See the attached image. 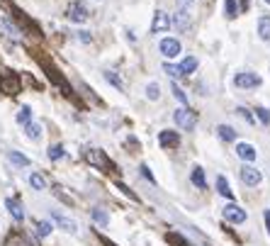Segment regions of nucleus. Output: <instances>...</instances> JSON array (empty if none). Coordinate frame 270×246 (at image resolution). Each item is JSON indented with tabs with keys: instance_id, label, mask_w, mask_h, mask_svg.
Segmentation results:
<instances>
[{
	"instance_id": "15",
	"label": "nucleus",
	"mask_w": 270,
	"mask_h": 246,
	"mask_svg": "<svg viewBox=\"0 0 270 246\" xmlns=\"http://www.w3.org/2000/svg\"><path fill=\"white\" fill-rule=\"evenodd\" d=\"M54 222L61 227V229H66V232H76V222L73 220H68V217H64V214H58V212H54Z\"/></svg>"
},
{
	"instance_id": "5",
	"label": "nucleus",
	"mask_w": 270,
	"mask_h": 246,
	"mask_svg": "<svg viewBox=\"0 0 270 246\" xmlns=\"http://www.w3.org/2000/svg\"><path fill=\"white\" fill-rule=\"evenodd\" d=\"M222 214H224L226 222H231V224H244V222H246V212H244L238 205H234V202H229Z\"/></svg>"
},
{
	"instance_id": "37",
	"label": "nucleus",
	"mask_w": 270,
	"mask_h": 246,
	"mask_svg": "<svg viewBox=\"0 0 270 246\" xmlns=\"http://www.w3.org/2000/svg\"><path fill=\"white\" fill-rule=\"evenodd\" d=\"M78 37H80V42H85V44H88V42H93V37H90V34L85 32V30H80Z\"/></svg>"
},
{
	"instance_id": "24",
	"label": "nucleus",
	"mask_w": 270,
	"mask_h": 246,
	"mask_svg": "<svg viewBox=\"0 0 270 246\" xmlns=\"http://www.w3.org/2000/svg\"><path fill=\"white\" fill-rule=\"evenodd\" d=\"M29 185H32L34 190H44L46 188L44 176H42V173H32V176H29Z\"/></svg>"
},
{
	"instance_id": "21",
	"label": "nucleus",
	"mask_w": 270,
	"mask_h": 246,
	"mask_svg": "<svg viewBox=\"0 0 270 246\" xmlns=\"http://www.w3.org/2000/svg\"><path fill=\"white\" fill-rule=\"evenodd\" d=\"M8 158H10L15 166H20V168H24V166H29V158L24 156V154H20V151H10L8 154Z\"/></svg>"
},
{
	"instance_id": "22",
	"label": "nucleus",
	"mask_w": 270,
	"mask_h": 246,
	"mask_svg": "<svg viewBox=\"0 0 270 246\" xmlns=\"http://www.w3.org/2000/svg\"><path fill=\"white\" fill-rule=\"evenodd\" d=\"M190 180L192 183H195V185H197V188H207V180H204V171L200 166L195 168V171H192V176H190Z\"/></svg>"
},
{
	"instance_id": "1",
	"label": "nucleus",
	"mask_w": 270,
	"mask_h": 246,
	"mask_svg": "<svg viewBox=\"0 0 270 246\" xmlns=\"http://www.w3.org/2000/svg\"><path fill=\"white\" fill-rule=\"evenodd\" d=\"M173 120H175V124H178L180 129H192L197 124V115L188 105H183V107H178V110L173 112Z\"/></svg>"
},
{
	"instance_id": "41",
	"label": "nucleus",
	"mask_w": 270,
	"mask_h": 246,
	"mask_svg": "<svg viewBox=\"0 0 270 246\" xmlns=\"http://www.w3.org/2000/svg\"><path fill=\"white\" fill-rule=\"evenodd\" d=\"M100 3H102V0H100Z\"/></svg>"
},
{
	"instance_id": "19",
	"label": "nucleus",
	"mask_w": 270,
	"mask_h": 246,
	"mask_svg": "<svg viewBox=\"0 0 270 246\" xmlns=\"http://www.w3.org/2000/svg\"><path fill=\"white\" fill-rule=\"evenodd\" d=\"M46 156H49V161H58V158L66 156V151H64V146L61 144H51L49 149H46Z\"/></svg>"
},
{
	"instance_id": "23",
	"label": "nucleus",
	"mask_w": 270,
	"mask_h": 246,
	"mask_svg": "<svg viewBox=\"0 0 270 246\" xmlns=\"http://www.w3.org/2000/svg\"><path fill=\"white\" fill-rule=\"evenodd\" d=\"M224 15L229 17V20H234L238 15V3L236 0H224Z\"/></svg>"
},
{
	"instance_id": "17",
	"label": "nucleus",
	"mask_w": 270,
	"mask_h": 246,
	"mask_svg": "<svg viewBox=\"0 0 270 246\" xmlns=\"http://www.w3.org/2000/svg\"><path fill=\"white\" fill-rule=\"evenodd\" d=\"M24 134L29 136L32 142H37V139L42 136V127H39V124H37V122H32V120H29V122L24 124Z\"/></svg>"
},
{
	"instance_id": "10",
	"label": "nucleus",
	"mask_w": 270,
	"mask_h": 246,
	"mask_svg": "<svg viewBox=\"0 0 270 246\" xmlns=\"http://www.w3.org/2000/svg\"><path fill=\"white\" fill-rule=\"evenodd\" d=\"M158 142H161L163 149H173V146L180 144V136L175 134L173 129H166V132H161V134H158Z\"/></svg>"
},
{
	"instance_id": "30",
	"label": "nucleus",
	"mask_w": 270,
	"mask_h": 246,
	"mask_svg": "<svg viewBox=\"0 0 270 246\" xmlns=\"http://www.w3.org/2000/svg\"><path fill=\"white\" fill-rule=\"evenodd\" d=\"M93 217H95L100 224H107V220H110V217L105 214V210H100V207H95V210H93Z\"/></svg>"
},
{
	"instance_id": "25",
	"label": "nucleus",
	"mask_w": 270,
	"mask_h": 246,
	"mask_svg": "<svg viewBox=\"0 0 270 246\" xmlns=\"http://www.w3.org/2000/svg\"><path fill=\"white\" fill-rule=\"evenodd\" d=\"M105 80H107V83H112V86H114L117 90H124L122 78H119V76H117L114 71H105Z\"/></svg>"
},
{
	"instance_id": "29",
	"label": "nucleus",
	"mask_w": 270,
	"mask_h": 246,
	"mask_svg": "<svg viewBox=\"0 0 270 246\" xmlns=\"http://www.w3.org/2000/svg\"><path fill=\"white\" fill-rule=\"evenodd\" d=\"M158 83H148V88H146V95L148 98H151V100H158V98H161V93H158Z\"/></svg>"
},
{
	"instance_id": "28",
	"label": "nucleus",
	"mask_w": 270,
	"mask_h": 246,
	"mask_svg": "<svg viewBox=\"0 0 270 246\" xmlns=\"http://www.w3.org/2000/svg\"><path fill=\"white\" fill-rule=\"evenodd\" d=\"M29 120H32V110H29V107H22V110L17 112V122L20 124H27Z\"/></svg>"
},
{
	"instance_id": "8",
	"label": "nucleus",
	"mask_w": 270,
	"mask_h": 246,
	"mask_svg": "<svg viewBox=\"0 0 270 246\" xmlns=\"http://www.w3.org/2000/svg\"><path fill=\"white\" fill-rule=\"evenodd\" d=\"M158 49H161V54H163V56L173 59V56L180 54V42H178V39H173V37H166V39H161Z\"/></svg>"
},
{
	"instance_id": "34",
	"label": "nucleus",
	"mask_w": 270,
	"mask_h": 246,
	"mask_svg": "<svg viewBox=\"0 0 270 246\" xmlns=\"http://www.w3.org/2000/svg\"><path fill=\"white\" fill-rule=\"evenodd\" d=\"M238 115H241V117H244V120H246L248 124H253V122H256V117H253V115H251V112H248L246 107H238Z\"/></svg>"
},
{
	"instance_id": "4",
	"label": "nucleus",
	"mask_w": 270,
	"mask_h": 246,
	"mask_svg": "<svg viewBox=\"0 0 270 246\" xmlns=\"http://www.w3.org/2000/svg\"><path fill=\"white\" fill-rule=\"evenodd\" d=\"M238 176H241V180L246 183L248 188H256V185H260V180H263L260 171H258V168H253L251 163H246V166L241 168V173H238Z\"/></svg>"
},
{
	"instance_id": "26",
	"label": "nucleus",
	"mask_w": 270,
	"mask_h": 246,
	"mask_svg": "<svg viewBox=\"0 0 270 246\" xmlns=\"http://www.w3.org/2000/svg\"><path fill=\"white\" fill-rule=\"evenodd\" d=\"M163 71H166V76H170L173 80H178L180 76H183V73H180V66H173V64H168V61L163 64Z\"/></svg>"
},
{
	"instance_id": "38",
	"label": "nucleus",
	"mask_w": 270,
	"mask_h": 246,
	"mask_svg": "<svg viewBox=\"0 0 270 246\" xmlns=\"http://www.w3.org/2000/svg\"><path fill=\"white\" fill-rule=\"evenodd\" d=\"M117 188H119V190H122V193H124V195H129V198H136L134 193L129 190V188H127V185H122V183H117Z\"/></svg>"
},
{
	"instance_id": "20",
	"label": "nucleus",
	"mask_w": 270,
	"mask_h": 246,
	"mask_svg": "<svg viewBox=\"0 0 270 246\" xmlns=\"http://www.w3.org/2000/svg\"><path fill=\"white\" fill-rule=\"evenodd\" d=\"M195 68H197V59H195V56H188V59H183V64H180V73L188 76V73H192Z\"/></svg>"
},
{
	"instance_id": "36",
	"label": "nucleus",
	"mask_w": 270,
	"mask_h": 246,
	"mask_svg": "<svg viewBox=\"0 0 270 246\" xmlns=\"http://www.w3.org/2000/svg\"><path fill=\"white\" fill-rule=\"evenodd\" d=\"M141 176H144V178H148V183H156V178H154V173L148 171V166H141Z\"/></svg>"
},
{
	"instance_id": "27",
	"label": "nucleus",
	"mask_w": 270,
	"mask_h": 246,
	"mask_svg": "<svg viewBox=\"0 0 270 246\" xmlns=\"http://www.w3.org/2000/svg\"><path fill=\"white\" fill-rule=\"evenodd\" d=\"M170 90H173V95H175V98H178L183 105H188V95H185V90L180 88L178 83H173V88H170Z\"/></svg>"
},
{
	"instance_id": "2",
	"label": "nucleus",
	"mask_w": 270,
	"mask_h": 246,
	"mask_svg": "<svg viewBox=\"0 0 270 246\" xmlns=\"http://www.w3.org/2000/svg\"><path fill=\"white\" fill-rule=\"evenodd\" d=\"M85 158L90 161V166L100 168V171H112V161L105 156V151L102 149H85Z\"/></svg>"
},
{
	"instance_id": "9",
	"label": "nucleus",
	"mask_w": 270,
	"mask_h": 246,
	"mask_svg": "<svg viewBox=\"0 0 270 246\" xmlns=\"http://www.w3.org/2000/svg\"><path fill=\"white\" fill-rule=\"evenodd\" d=\"M0 90H5V93H12V95L20 90V83H17V78L12 76L10 71H5V73L0 76Z\"/></svg>"
},
{
	"instance_id": "11",
	"label": "nucleus",
	"mask_w": 270,
	"mask_h": 246,
	"mask_svg": "<svg viewBox=\"0 0 270 246\" xmlns=\"http://www.w3.org/2000/svg\"><path fill=\"white\" fill-rule=\"evenodd\" d=\"M175 27H178L180 32H185V30L190 27V12L185 10V8H178V10H175Z\"/></svg>"
},
{
	"instance_id": "12",
	"label": "nucleus",
	"mask_w": 270,
	"mask_h": 246,
	"mask_svg": "<svg viewBox=\"0 0 270 246\" xmlns=\"http://www.w3.org/2000/svg\"><path fill=\"white\" fill-rule=\"evenodd\" d=\"M5 207H8V212H10L12 217H15V222H22V220H24L22 205H20L17 200H12V198H8V200H5Z\"/></svg>"
},
{
	"instance_id": "13",
	"label": "nucleus",
	"mask_w": 270,
	"mask_h": 246,
	"mask_svg": "<svg viewBox=\"0 0 270 246\" xmlns=\"http://www.w3.org/2000/svg\"><path fill=\"white\" fill-rule=\"evenodd\" d=\"M236 154H238L241 158H244L246 163H251V161H256V149H253L251 144H246V142H241V144L236 146Z\"/></svg>"
},
{
	"instance_id": "35",
	"label": "nucleus",
	"mask_w": 270,
	"mask_h": 246,
	"mask_svg": "<svg viewBox=\"0 0 270 246\" xmlns=\"http://www.w3.org/2000/svg\"><path fill=\"white\" fill-rule=\"evenodd\" d=\"M168 241H173V244H178V246H188V244H185V239L178 236V234H168Z\"/></svg>"
},
{
	"instance_id": "18",
	"label": "nucleus",
	"mask_w": 270,
	"mask_h": 246,
	"mask_svg": "<svg viewBox=\"0 0 270 246\" xmlns=\"http://www.w3.org/2000/svg\"><path fill=\"white\" fill-rule=\"evenodd\" d=\"M258 34H260V39L270 42V17H268V15L258 20Z\"/></svg>"
},
{
	"instance_id": "3",
	"label": "nucleus",
	"mask_w": 270,
	"mask_h": 246,
	"mask_svg": "<svg viewBox=\"0 0 270 246\" xmlns=\"http://www.w3.org/2000/svg\"><path fill=\"white\" fill-rule=\"evenodd\" d=\"M66 17L71 20V22H80V24H83V22H88L90 12H88V8H85L83 3H78V0H76V3H71V5H68Z\"/></svg>"
},
{
	"instance_id": "33",
	"label": "nucleus",
	"mask_w": 270,
	"mask_h": 246,
	"mask_svg": "<svg viewBox=\"0 0 270 246\" xmlns=\"http://www.w3.org/2000/svg\"><path fill=\"white\" fill-rule=\"evenodd\" d=\"M3 27H5V30H8V34H12V37H17V34H20V30H17L10 20H3Z\"/></svg>"
},
{
	"instance_id": "7",
	"label": "nucleus",
	"mask_w": 270,
	"mask_h": 246,
	"mask_svg": "<svg viewBox=\"0 0 270 246\" xmlns=\"http://www.w3.org/2000/svg\"><path fill=\"white\" fill-rule=\"evenodd\" d=\"M234 83H236L238 88H258L260 76L251 73V71H244V73H236V76H234Z\"/></svg>"
},
{
	"instance_id": "6",
	"label": "nucleus",
	"mask_w": 270,
	"mask_h": 246,
	"mask_svg": "<svg viewBox=\"0 0 270 246\" xmlns=\"http://www.w3.org/2000/svg\"><path fill=\"white\" fill-rule=\"evenodd\" d=\"M170 27V17L168 12L156 10L154 12V22H151V34H161V32H168Z\"/></svg>"
},
{
	"instance_id": "39",
	"label": "nucleus",
	"mask_w": 270,
	"mask_h": 246,
	"mask_svg": "<svg viewBox=\"0 0 270 246\" xmlns=\"http://www.w3.org/2000/svg\"><path fill=\"white\" fill-rule=\"evenodd\" d=\"M263 217H265V227H268V234H270V210H265V214H263Z\"/></svg>"
},
{
	"instance_id": "16",
	"label": "nucleus",
	"mask_w": 270,
	"mask_h": 246,
	"mask_svg": "<svg viewBox=\"0 0 270 246\" xmlns=\"http://www.w3.org/2000/svg\"><path fill=\"white\" fill-rule=\"evenodd\" d=\"M217 190H219V195H224L226 200H234V193H231V188H229V183H226L224 176L217 178Z\"/></svg>"
},
{
	"instance_id": "31",
	"label": "nucleus",
	"mask_w": 270,
	"mask_h": 246,
	"mask_svg": "<svg viewBox=\"0 0 270 246\" xmlns=\"http://www.w3.org/2000/svg\"><path fill=\"white\" fill-rule=\"evenodd\" d=\"M49 232H51V224L49 222H37V234L39 236H46Z\"/></svg>"
},
{
	"instance_id": "14",
	"label": "nucleus",
	"mask_w": 270,
	"mask_h": 246,
	"mask_svg": "<svg viewBox=\"0 0 270 246\" xmlns=\"http://www.w3.org/2000/svg\"><path fill=\"white\" fill-rule=\"evenodd\" d=\"M217 134H219L222 142H234V139H236V129L229 127V124H219V127H217Z\"/></svg>"
},
{
	"instance_id": "32",
	"label": "nucleus",
	"mask_w": 270,
	"mask_h": 246,
	"mask_svg": "<svg viewBox=\"0 0 270 246\" xmlns=\"http://www.w3.org/2000/svg\"><path fill=\"white\" fill-rule=\"evenodd\" d=\"M256 115H258V120L263 124H270V112L265 110V107H258V110H256Z\"/></svg>"
},
{
	"instance_id": "40",
	"label": "nucleus",
	"mask_w": 270,
	"mask_h": 246,
	"mask_svg": "<svg viewBox=\"0 0 270 246\" xmlns=\"http://www.w3.org/2000/svg\"><path fill=\"white\" fill-rule=\"evenodd\" d=\"M265 3H268V5H270V0H265Z\"/></svg>"
}]
</instances>
